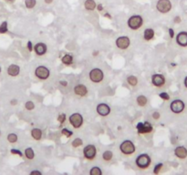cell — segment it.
<instances>
[{"instance_id": "5bb4252c", "label": "cell", "mask_w": 187, "mask_h": 175, "mask_svg": "<svg viewBox=\"0 0 187 175\" xmlns=\"http://www.w3.org/2000/svg\"><path fill=\"white\" fill-rule=\"evenodd\" d=\"M175 41L178 46L182 48L187 47V31H181L175 36Z\"/></svg>"}, {"instance_id": "7402d4cb", "label": "cell", "mask_w": 187, "mask_h": 175, "mask_svg": "<svg viewBox=\"0 0 187 175\" xmlns=\"http://www.w3.org/2000/svg\"><path fill=\"white\" fill-rule=\"evenodd\" d=\"M84 7L89 11H93L94 9H96L97 4L94 0H86L84 3Z\"/></svg>"}, {"instance_id": "836d02e7", "label": "cell", "mask_w": 187, "mask_h": 175, "mask_svg": "<svg viewBox=\"0 0 187 175\" xmlns=\"http://www.w3.org/2000/svg\"><path fill=\"white\" fill-rule=\"evenodd\" d=\"M66 118H67V116H66V114L65 113H60L59 116H58V121L60 123V125H62L63 123H65V121H66Z\"/></svg>"}, {"instance_id": "d590c367", "label": "cell", "mask_w": 187, "mask_h": 175, "mask_svg": "<svg viewBox=\"0 0 187 175\" xmlns=\"http://www.w3.org/2000/svg\"><path fill=\"white\" fill-rule=\"evenodd\" d=\"M159 97H160L162 101H170V95H169L167 92H161V93L159 94Z\"/></svg>"}, {"instance_id": "d4e9b609", "label": "cell", "mask_w": 187, "mask_h": 175, "mask_svg": "<svg viewBox=\"0 0 187 175\" xmlns=\"http://www.w3.org/2000/svg\"><path fill=\"white\" fill-rule=\"evenodd\" d=\"M127 82H128V84H129L130 86L135 87V86H137V84H138V78H137L135 76L131 75V76H129V77L127 78Z\"/></svg>"}, {"instance_id": "9c48e42d", "label": "cell", "mask_w": 187, "mask_h": 175, "mask_svg": "<svg viewBox=\"0 0 187 175\" xmlns=\"http://www.w3.org/2000/svg\"><path fill=\"white\" fill-rule=\"evenodd\" d=\"M185 108V103L182 100H174L170 103V109L174 114L182 113Z\"/></svg>"}, {"instance_id": "f1b7e54d", "label": "cell", "mask_w": 187, "mask_h": 175, "mask_svg": "<svg viewBox=\"0 0 187 175\" xmlns=\"http://www.w3.org/2000/svg\"><path fill=\"white\" fill-rule=\"evenodd\" d=\"M82 145H83V140H81L80 138H76L71 142V146L73 148H78V147H80Z\"/></svg>"}, {"instance_id": "44dd1931", "label": "cell", "mask_w": 187, "mask_h": 175, "mask_svg": "<svg viewBox=\"0 0 187 175\" xmlns=\"http://www.w3.org/2000/svg\"><path fill=\"white\" fill-rule=\"evenodd\" d=\"M73 61H74L73 57H72L71 55H70V54H66V55H64V56L61 58V62H62V64H64V65H66V66H71V65H72V64H73Z\"/></svg>"}, {"instance_id": "484cf974", "label": "cell", "mask_w": 187, "mask_h": 175, "mask_svg": "<svg viewBox=\"0 0 187 175\" xmlns=\"http://www.w3.org/2000/svg\"><path fill=\"white\" fill-rule=\"evenodd\" d=\"M112 158H113V152H112V150H105L102 153V159L105 162H111L112 160Z\"/></svg>"}, {"instance_id": "5b68a950", "label": "cell", "mask_w": 187, "mask_h": 175, "mask_svg": "<svg viewBox=\"0 0 187 175\" xmlns=\"http://www.w3.org/2000/svg\"><path fill=\"white\" fill-rule=\"evenodd\" d=\"M173 5L170 0H158L156 3V9L162 14H167L172 10Z\"/></svg>"}, {"instance_id": "83f0119b", "label": "cell", "mask_w": 187, "mask_h": 175, "mask_svg": "<svg viewBox=\"0 0 187 175\" xmlns=\"http://www.w3.org/2000/svg\"><path fill=\"white\" fill-rule=\"evenodd\" d=\"M37 5V0H25V6L29 9H32Z\"/></svg>"}, {"instance_id": "3957f363", "label": "cell", "mask_w": 187, "mask_h": 175, "mask_svg": "<svg viewBox=\"0 0 187 175\" xmlns=\"http://www.w3.org/2000/svg\"><path fill=\"white\" fill-rule=\"evenodd\" d=\"M120 150L125 155H132L135 152L136 147L132 140H125L120 144Z\"/></svg>"}, {"instance_id": "d6986e66", "label": "cell", "mask_w": 187, "mask_h": 175, "mask_svg": "<svg viewBox=\"0 0 187 175\" xmlns=\"http://www.w3.org/2000/svg\"><path fill=\"white\" fill-rule=\"evenodd\" d=\"M154 35H155L154 30L152 29H151V28H148L143 32V38H144L145 41H151L154 37Z\"/></svg>"}, {"instance_id": "b9f144b4", "label": "cell", "mask_w": 187, "mask_h": 175, "mask_svg": "<svg viewBox=\"0 0 187 175\" xmlns=\"http://www.w3.org/2000/svg\"><path fill=\"white\" fill-rule=\"evenodd\" d=\"M59 83L60 85H62L63 87H67V86H68V82H67L66 80H65V81H64V80H59Z\"/></svg>"}, {"instance_id": "ffe728a7", "label": "cell", "mask_w": 187, "mask_h": 175, "mask_svg": "<svg viewBox=\"0 0 187 175\" xmlns=\"http://www.w3.org/2000/svg\"><path fill=\"white\" fill-rule=\"evenodd\" d=\"M42 130L38 128H34L31 130V137L35 140H40L42 138Z\"/></svg>"}, {"instance_id": "4fadbf2b", "label": "cell", "mask_w": 187, "mask_h": 175, "mask_svg": "<svg viewBox=\"0 0 187 175\" xmlns=\"http://www.w3.org/2000/svg\"><path fill=\"white\" fill-rule=\"evenodd\" d=\"M96 111L97 113L101 116V117H107L110 115L112 109H111V107L106 104V103H100L98 104L96 107Z\"/></svg>"}, {"instance_id": "1f68e13d", "label": "cell", "mask_w": 187, "mask_h": 175, "mask_svg": "<svg viewBox=\"0 0 187 175\" xmlns=\"http://www.w3.org/2000/svg\"><path fill=\"white\" fill-rule=\"evenodd\" d=\"M7 30H8L7 22H6V21L2 22V24L0 25V34H5V33L7 32Z\"/></svg>"}, {"instance_id": "8992f818", "label": "cell", "mask_w": 187, "mask_h": 175, "mask_svg": "<svg viewBox=\"0 0 187 175\" xmlns=\"http://www.w3.org/2000/svg\"><path fill=\"white\" fill-rule=\"evenodd\" d=\"M83 156L88 161H93L97 156V149L95 145L89 144L83 149Z\"/></svg>"}, {"instance_id": "ac0fdd59", "label": "cell", "mask_w": 187, "mask_h": 175, "mask_svg": "<svg viewBox=\"0 0 187 175\" xmlns=\"http://www.w3.org/2000/svg\"><path fill=\"white\" fill-rule=\"evenodd\" d=\"M19 72H20V68H19V66H17L16 64H12L7 68V74L11 77L18 76Z\"/></svg>"}, {"instance_id": "603a6c76", "label": "cell", "mask_w": 187, "mask_h": 175, "mask_svg": "<svg viewBox=\"0 0 187 175\" xmlns=\"http://www.w3.org/2000/svg\"><path fill=\"white\" fill-rule=\"evenodd\" d=\"M136 103L140 107H145L148 103V99L144 95H139L136 98Z\"/></svg>"}, {"instance_id": "f546056e", "label": "cell", "mask_w": 187, "mask_h": 175, "mask_svg": "<svg viewBox=\"0 0 187 175\" xmlns=\"http://www.w3.org/2000/svg\"><path fill=\"white\" fill-rule=\"evenodd\" d=\"M17 139H18V137L16 133H9L7 135V140L10 143H16L17 141Z\"/></svg>"}, {"instance_id": "9a60e30c", "label": "cell", "mask_w": 187, "mask_h": 175, "mask_svg": "<svg viewBox=\"0 0 187 175\" xmlns=\"http://www.w3.org/2000/svg\"><path fill=\"white\" fill-rule=\"evenodd\" d=\"M174 152L175 157L180 160H185L187 158V148L185 146H183V145L177 146L174 149Z\"/></svg>"}, {"instance_id": "c3c4849f", "label": "cell", "mask_w": 187, "mask_h": 175, "mask_svg": "<svg viewBox=\"0 0 187 175\" xmlns=\"http://www.w3.org/2000/svg\"><path fill=\"white\" fill-rule=\"evenodd\" d=\"M9 1H13V0H9Z\"/></svg>"}, {"instance_id": "bcb514c9", "label": "cell", "mask_w": 187, "mask_h": 175, "mask_svg": "<svg viewBox=\"0 0 187 175\" xmlns=\"http://www.w3.org/2000/svg\"><path fill=\"white\" fill-rule=\"evenodd\" d=\"M46 4H51L53 2V0H44Z\"/></svg>"}, {"instance_id": "cb8c5ba5", "label": "cell", "mask_w": 187, "mask_h": 175, "mask_svg": "<svg viewBox=\"0 0 187 175\" xmlns=\"http://www.w3.org/2000/svg\"><path fill=\"white\" fill-rule=\"evenodd\" d=\"M25 156L28 160H33L35 158V151L32 148H27L25 150Z\"/></svg>"}, {"instance_id": "7c38bea8", "label": "cell", "mask_w": 187, "mask_h": 175, "mask_svg": "<svg viewBox=\"0 0 187 175\" xmlns=\"http://www.w3.org/2000/svg\"><path fill=\"white\" fill-rule=\"evenodd\" d=\"M165 81H166L165 77L162 74L156 73L151 76V83L156 88H161V87L164 86Z\"/></svg>"}, {"instance_id": "e575fe53", "label": "cell", "mask_w": 187, "mask_h": 175, "mask_svg": "<svg viewBox=\"0 0 187 175\" xmlns=\"http://www.w3.org/2000/svg\"><path fill=\"white\" fill-rule=\"evenodd\" d=\"M25 108H26V109H28V110H33V109L35 108V104H34V102H33V101H27V102H26V104H25Z\"/></svg>"}, {"instance_id": "ba28073f", "label": "cell", "mask_w": 187, "mask_h": 175, "mask_svg": "<svg viewBox=\"0 0 187 175\" xmlns=\"http://www.w3.org/2000/svg\"><path fill=\"white\" fill-rule=\"evenodd\" d=\"M136 130L138 134L143 135V134H149L153 131V127L151 124L150 121H144V122H138L136 125Z\"/></svg>"}, {"instance_id": "f6af8a7d", "label": "cell", "mask_w": 187, "mask_h": 175, "mask_svg": "<svg viewBox=\"0 0 187 175\" xmlns=\"http://www.w3.org/2000/svg\"><path fill=\"white\" fill-rule=\"evenodd\" d=\"M184 85H185V87L187 89V76L185 78V79H184Z\"/></svg>"}, {"instance_id": "7bdbcfd3", "label": "cell", "mask_w": 187, "mask_h": 175, "mask_svg": "<svg viewBox=\"0 0 187 175\" xmlns=\"http://www.w3.org/2000/svg\"><path fill=\"white\" fill-rule=\"evenodd\" d=\"M99 11H102L103 10V6L101 5V4H99V5H97V7H96Z\"/></svg>"}, {"instance_id": "e0dca14e", "label": "cell", "mask_w": 187, "mask_h": 175, "mask_svg": "<svg viewBox=\"0 0 187 175\" xmlns=\"http://www.w3.org/2000/svg\"><path fill=\"white\" fill-rule=\"evenodd\" d=\"M34 52L37 56H43L47 53L48 51V47L45 43L43 42H38L34 46Z\"/></svg>"}, {"instance_id": "277c9868", "label": "cell", "mask_w": 187, "mask_h": 175, "mask_svg": "<svg viewBox=\"0 0 187 175\" xmlns=\"http://www.w3.org/2000/svg\"><path fill=\"white\" fill-rule=\"evenodd\" d=\"M89 78L93 83H101L104 78V72L99 68L92 69L89 73Z\"/></svg>"}, {"instance_id": "d6a6232c", "label": "cell", "mask_w": 187, "mask_h": 175, "mask_svg": "<svg viewBox=\"0 0 187 175\" xmlns=\"http://www.w3.org/2000/svg\"><path fill=\"white\" fill-rule=\"evenodd\" d=\"M162 167H163V164H162V162L157 163V164L154 166V168H153V173H154V174H159Z\"/></svg>"}, {"instance_id": "6da1fadb", "label": "cell", "mask_w": 187, "mask_h": 175, "mask_svg": "<svg viewBox=\"0 0 187 175\" xmlns=\"http://www.w3.org/2000/svg\"><path fill=\"white\" fill-rule=\"evenodd\" d=\"M135 163H136L137 167L142 169V170L148 169L150 165H151V158L147 153H142L136 158Z\"/></svg>"}, {"instance_id": "8d00e7d4", "label": "cell", "mask_w": 187, "mask_h": 175, "mask_svg": "<svg viewBox=\"0 0 187 175\" xmlns=\"http://www.w3.org/2000/svg\"><path fill=\"white\" fill-rule=\"evenodd\" d=\"M151 116H152L153 120H159V119H160V117H161V114H160V112H158V111H154V112H152Z\"/></svg>"}, {"instance_id": "7dc6e473", "label": "cell", "mask_w": 187, "mask_h": 175, "mask_svg": "<svg viewBox=\"0 0 187 175\" xmlns=\"http://www.w3.org/2000/svg\"><path fill=\"white\" fill-rule=\"evenodd\" d=\"M0 72H1V67H0Z\"/></svg>"}, {"instance_id": "7a4b0ae2", "label": "cell", "mask_w": 187, "mask_h": 175, "mask_svg": "<svg viewBox=\"0 0 187 175\" xmlns=\"http://www.w3.org/2000/svg\"><path fill=\"white\" fill-rule=\"evenodd\" d=\"M127 25L132 30H138L143 25V18L140 15H133L128 19Z\"/></svg>"}, {"instance_id": "8fae6325", "label": "cell", "mask_w": 187, "mask_h": 175, "mask_svg": "<svg viewBox=\"0 0 187 175\" xmlns=\"http://www.w3.org/2000/svg\"><path fill=\"white\" fill-rule=\"evenodd\" d=\"M115 44L118 48H120L121 50H125V49L129 48V47L131 45V39L127 36H120L117 37Z\"/></svg>"}, {"instance_id": "f35d334b", "label": "cell", "mask_w": 187, "mask_h": 175, "mask_svg": "<svg viewBox=\"0 0 187 175\" xmlns=\"http://www.w3.org/2000/svg\"><path fill=\"white\" fill-rule=\"evenodd\" d=\"M28 49H29L30 52L33 51V49H34V46H33V44H32L31 41H29V42H28Z\"/></svg>"}, {"instance_id": "52a82bcc", "label": "cell", "mask_w": 187, "mask_h": 175, "mask_svg": "<svg viewBox=\"0 0 187 175\" xmlns=\"http://www.w3.org/2000/svg\"><path fill=\"white\" fill-rule=\"evenodd\" d=\"M69 121L71 123V125L74 128V129H79L82 125H83V116L78 113V112H75L72 113L70 118H69Z\"/></svg>"}, {"instance_id": "2e32d148", "label": "cell", "mask_w": 187, "mask_h": 175, "mask_svg": "<svg viewBox=\"0 0 187 175\" xmlns=\"http://www.w3.org/2000/svg\"><path fill=\"white\" fill-rule=\"evenodd\" d=\"M75 95L78 97H86L88 95V89L84 84H78L73 88Z\"/></svg>"}, {"instance_id": "ee69618b", "label": "cell", "mask_w": 187, "mask_h": 175, "mask_svg": "<svg viewBox=\"0 0 187 175\" xmlns=\"http://www.w3.org/2000/svg\"><path fill=\"white\" fill-rule=\"evenodd\" d=\"M30 174H38V175H41L42 173H41V172H39V171H37V170H35V171H32L31 173H30Z\"/></svg>"}, {"instance_id": "30bf717a", "label": "cell", "mask_w": 187, "mask_h": 175, "mask_svg": "<svg viewBox=\"0 0 187 175\" xmlns=\"http://www.w3.org/2000/svg\"><path fill=\"white\" fill-rule=\"evenodd\" d=\"M35 76L40 80H46L50 76V70L46 66H38L35 70Z\"/></svg>"}, {"instance_id": "ab89813d", "label": "cell", "mask_w": 187, "mask_h": 175, "mask_svg": "<svg viewBox=\"0 0 187 175\" xmlns=\"http://www.w3.org/2000/svg\"><path fill=\"white\" fill-rule=\"evenodd\" d=\"M168 32H169V36H170L171 38H174V30L172 28H170V29H168Z\"/></svg>"}, {"instance_id": "74e56055", "label": "cell", "mask_w": 187, "mask_h": 175, "mask_svg": "<svg viewBox=\"0 0 187 175\" xmlns=\"http://www.w3.org/2000/svg\"><path fill=\"white\" fill-rule=\"evenodd\" d=\"M10 151H11V153H12V154H17V155H18V156H20V157H22V156H23V153H22L20 150H18L12 149Z\"/></svg>"}, {"instance_id": "60d3db41", "label": "cell", "mask_w": 187, "mask_h": 175, "mask_svg": "<svg viewBox=\"0 0 187 175\" xmlns=\"http://www.w3.org/2000/svg\"><path fill=\"white\" fill-rule=\"evenodd\" d=\"M174 21L175 23H180V22L182 21V19H181V17H180L179 16H177V17H174Z\"/></svg>"}, {"instance_id": "4316f807", "label": "cell", "mask_w": 187, "mask_h": 175, "mask_svg": "<svg viewBox=\"0 0 187 175\" xmlns=\"http://www.w3.org/2000/svg\"><path fill=\"white\" fill-rule=\"evenodd\" d=\"M90 175H102V171L100 167L94 166L90 170Z\"/></svg>"}, {"instance_id": "4dcf8cb0", "label": "cell", "mask_w": 187, "mask_h": 175, "mask_svg": "<svg viewBox=\"0 0 187 175\" xmlns=\"http://www.w3.org/2000/svg\"><path fill=\"white\" fill-rule=\"evenodd\" d=\"M61 134L63 136H65L66 138H71L73 135V131H71V130H69L67 128H64V129L61 130Z\"/></svg>"}]
</instances>
